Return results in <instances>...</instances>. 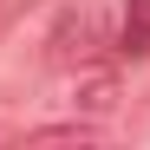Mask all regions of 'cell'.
Instances as JSON below:
<instances>
[{
    "mask_svg": "<svg viewBox=\"0 0 150 150\" xmlns=\"http://www.w3.org/2000/svg\"><path fill=\"white\" fill-rule=\"evenodd\" d=\"M33 137H39V144H85V137H98V124H91V117H72V124H39Z\"/></svg>",
    "mask_w": 150,
    "mask_h": 150,
    "instance_id": "277c9868",
    "label": "cell"
},
{
    "mask_svg": "<svg viewBox=\"0 0 150 150\" xmlns=\"http://www.w3.org/2000/svg\"><path fill=\"white\" fill-rule=\"evenodd\" d=\"M111 46L124 59H150V0H124V26H117Z\"/></svg>",
    "mask_w": 150,
    "mask_h": 150,
    "instance_id": "3957f363",
    "label": "cell"
},
{
    "mask_svg": "<svg viewBox=\"0 0 150 150\" xmlns=\"http://www.w3.org/2000/svg\"><path fill=\"white\" fill-rule=\"evenodd\" d=\"M124 105V79H117V65L111 59H91V65H79V72H72V111H79V117H111Z\"/></svg>",
    "mask_w": 150,
    "mask_h": 150,
    "instance_id": "7a4b0ae2",
    "label": "cell"
},
{
    "mask_svg": "<svg viewBox=\"0 0 150 150\" xmlns=\"http://www.w3.org/2000/svg\"><path fill=\"white\" fill-rule=\"evenodd\" d=\"M105 52H111V13L98 0H72L46 33V65H59V72H79Z\"/></svg>",
    "mask_w": 150,
    "mask_h": 150,
    "instance_id": "6da1fadb",
    "label": "cell"
}]
</instances>
